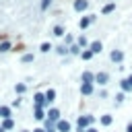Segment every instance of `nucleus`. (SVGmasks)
<instances>
[{
	"mask_svg": "<svg viewBox=\"0 0 132 132\" xmlns=\"http://www.w3.org/2000/svg\"><path fill=\"white\" fill-rule=\"evenodd\" d=\"M33 105H35V107H45V105H47V101H45V93H35V97H33Z\"/></svg>",
	"mask_w": 132,
	"mask_h": 132,
	"instance_id": "f03ea898",
	"label": "nucleus"
},
{
	"mask_svg": "<svg viewBox=\"0 0 132 132\" xmlns=\"http://www.w3.org/2000/svg\"><path fill=\"white\" fill-rule=\"evenodd\" d=\"M109 58H111L113 64H122V62H124V52H122V50H113V52L109 54Z\"/></svg>",
	"mask_w": 132,
	"mask_h": 132,
	"instance_id": "7ed1b4c3",
	"label": "nucleus"
},
{
	"mask_svg": "<svg viewBox=\"0 0 132 132\" xmlns=\"http://www.w3.org/2000/svg\"><path fill=\"white\" fill-rule=\"evenodd\" d=\"M52 35H56V37H62V35H64V27H62V25H56V27L52 29Z\"/></svg>",
	"mask_w": 132,
	"mask_h": 132,
	"instance_id": "f3484780",
	"label": "nucleus"
},
{
	"mask_svg": "<svg viewBox=\"0 0 132 132\" xmlns=\"http://www.w3.org/2000/svg\"><path fill=\"white\" fill-rule=\"evenodd\" d=\"M128 80H130V85H132V74H130V76H128Z\"/></svg>",
	"mask_w": 132,
	"mask_h": 132,
	"instance_id": "473e14b6",
	"label": "nucleus"
},
{
	"mask_svg": "<svg viewBox=\"0 0 132 132\" xmlns=\"http://www.w3.org/2000/svg\"><path fill=\"white\" fill-rule=\"evenodd\" d=\"M113 8H116V6H113V2H109V4H105V6H103V14H107V12H111Z\"/></svg>",
	"mask_w": 132,
	"mask_h": 132,
	"instance_id": "5701e85b",
	"label": "nucleus"
},
{
	"mask_svg": "<svg viewBox=\"0 0 132 132\" xmlns=\"http://www.w3.org/2000/svg\"><path fill=\"white\" fill-rule=\"evenodd\" d=\"M95 82L101 85V87H105V85L109 82V74H107V72H97V74H95Z\"/></svg>",
	"mask_w": 132,
	"mask_h": 132,
	"instance_id": "20e7f679",
	"label": "nucleus"
},
{
	"mask_svg": "<svg viewBox=\"0 0 132 132\" xmlns=\"http://www.w3.org/2000/svg\"><path fill=\"white\" fill-rule=\"evenodd\" d=\"M126 132H132V122H130V124L126 126Z\"/></svg>",
	"mask_w": 132,
	"mask_h": 132,
	"instance_id": "c756f323",
	"label": "nucleus"
},
{
	"mask_svg": "<svg viewBox=\"0 0 132 132\" xmlns=\"http://www.w3.org/2000/svg\"><path fill=\"white\" fill-rule=\"evenodd\" d=\"M124 99H126V93H118L116 95V103H122Z\"/></svg>",
	"mask_w": 132,
	"mask_h": 132,
	"instance_id": "cd10ccee",
	"label": "nucleus"
},
{
	"mask_svg": "<svg viewBox=\"0 0 132 132\" xmlns=\"http://www.w3.org/2000/svg\"><path fill=\"white\" fill-rule=\"evenodd\" d=\"M87 132H99V130H97V128H93V126H91V128H87Z\"/></svg>",
	"mask_w": 132,
	"mask_h": 132,
	"instance_id": "2f4dec72",
	"label": "nucleus"
},
{
	"mask_svg": "<svg viewBox=\"0 0 132 132\" xmlns=\"http://www.w3.org/2000/svg\"><path fill=\"white\" fill-rule=\"evenodd\" d=\"M14 91H16V95H25L27 93V85L25 82H16L14 85Z\"/></svg>",
	"mask_w": 132,
	"mask_h": 132,
	"instance_id": "4468645a",
	"label": "nucleus"
},
{
	"mask_svg": "<svg viewBox=\"0 0 132 132\" xmlns=\"http://www.w3.org/2000/svg\"><path fill=\"white\" fill-rule=\"evenodd\" d=\"M64 41H66V45L70 47V45L74 43V37H72V35H64Z\"/></svg>",
	"mask_w": 132,
	"mask_h": 132,
	"instance_id": "a878e982",
	"label": "nucleus"
},
{
	"mask_svg": "<svg viewBox=\"0 0 132 132\" xmlns=\"http://www.w3.org/2000/svg\"><path fill=\"white\" fill-rule=\"evenodd\" d=\"M56 130H58V132H70V130H72V124H70L68 120H60V122L56 124Z\"/></svg>",
	"mask_w": 132,
	"mask_h": 132,
	"instance_id": "423d86ee",
	"label": "nucleus"
},
{
	"mask_svg": "<svg viewBox=\"0 0 132 132\" xmlns=\"http://www.w3.org/2000/svg\"><path fill=\"white\" fill-rule=\"evenodd\" d=\"M47 120H52V122L58 124V122L62 120V118H60V109H58V107H50V109H47Z\"/></svg>",
	"mask_w": 132,
	"mask_h": 132,
	"instance_id": "39448f33",
	"label": "nucleus"
},
{
	"mask_svg": "<svg viewBox=\"0 0 132 132\" xmlns=\"http://www.w3.org/2000/svg\"><path fill=\"white\" fill-rule=\"evenodd\" d=\"M93 23H95V16H93V14H91V16H82V19H80V29H87V27L93 25Z\"/></svg>",
	"mask_w": 132,
	"mask_h": 132,
	"instance_id": "1a4fd4ad",
	"label": "nucleus"
},
{
	"mask_svg": "<svg viewBox=\"0 0 132 132\" xmlns=\"http://www.w3.org/2000/svg\"><path fill=\"white\" fill-rule=\"evenodd\" d=\"M52 132H58V130H52Z\"/></svg>",
	"mask_w": 132,
	"mask_h": 132,
	"instance_id": "c9c22d12",
	"label": "nucleus"
},
{
	"mask_svg": "<svg viewBox=\"0 0 132 132\" xmlns=\"http://www.w3.org/2000/svg\"><path fill=\"white\" fill-rule=\"evenodd\" d=\"M39 50H41V52H43V54H45V52H50V50H52V45H50V43H47V41H43V43H41V45H39Z\"/></svg>",
	"mask_w": 132,
	"mask_h": 132,
	"instance_id": "b1692460",
	"label": "nucleus"
},
{
	"mask_svg": "<svg viewBox=\"0 0 132 132\" xmlns=\"http://www.w3.org/2000/svg\"><path fill=\"white\" fill-rule=\"evenodd\" d=\"M111 122H113V118H111L109 113H105V116H101V124H103V126H109Z\"/></svg>",
	"mask_w": 132,
	"mask_h": 132,
	"instance_id": "aec40b11",
	"label": "nucleus"
},
{
	"mask_svg": "<svg viewBox=\"0 0 132 132\" xmlns=\"http://www.w3.org/2000/svg\"><path fill=\"white\" fill-rule=\"evenodd\" d=\"M0 132H6V130H4V128H2V126H0Z\"/></svg>",
	"mask_w": 132,
	"mask_h": 132,
	"instance_id": "72a5a7b5",
	"label": "nucleus"
},
{
	"mask_svg": "<svg viewBox=\"0 0 132 132\" xmlns=\"http://www.w3.org/2000/svg\"><path fill=\"white\" fill-rule=\"evenodd\" d=\"M93 56H95V54H93L91 50H85V52H80V58H82V60H91Z\"/></svg>",
	"mask_w": 132,
	"mask_h": 132,
	"instance_id": "412c9836",
	"label": "nucleus"
},
{
	"mask_svg": "<svg viewBox=\"0 0 132 132\" xmlns=\"http://www.w3.org/2000/svg\"><path fill=\"white\" fill-rule=\"evenodd\" d=\"M23 132H33V130H23Z\"/></svg>",
	"mask_w": 132,
	"mask_h": 132,
	"instance_id": "f704fd0d",
	"label": "nucleus"
},
{
	"mask_svg": "<svg viewBox=\"0 0 132 132\" xmlns=\"http://www.w3.org/2000/svg\"><path fill=\"white\" fill-rule=\"evenodd\" d=\"M2 128L8 132V130H12L14 128V122H12V118H8V120H2Z\"/></svg>",
	"mask_w": 132,
	"mask_h": 132,
	"instance_id": "dca6fc26",
	"label": "nucleus"
},
{
	"mask_svg": "<svg viewBox=\"0 0 132 132\" xmlns=\"http://www.w3.org/2000/svg\"><path fill=\"white\" fill-rule=\"evenodd\" d=\"M56 52H58L60 56H66V54H70V50H68V45H58V47H56Z\"/></svg>",
	"mask_w": 132,
	"mask_h": 132,
	"instance_id": "6ab92c4d",
	"label": "nucleus"
},
{
	"mask_svg": "<svg viewBox=\"0 0 132 132\" xmlns=\"http://www.w3.org/2000/svg\"><path fill=\"white\" fill-rule=\"evenodd\" d=\"M120 89H122V93H130V91H132V85H130V80H128V78H122V82H120Z\"/></svg>",
	"mask_w": 132,
	"mask_h": 132,
	"instance_id": "9b49d317",
	"label": "nucleus"
},
{
	"mask_svg": "<svg viewBox=\"0 0 132 132\" xmlns=\"http://www.w3.org/2000/svg\"><path fill=\"white\" fill-rule=\"evenodd\" d=\"M68 50H70V54H72V56H78V54H80V45H78V43H72Z\"/></svg>",
	"mask_w": 132,
	"mask_h": 132,
	"instance_id": "a211bd4d",
	"label": "nucleus"
},
{
	"mask_svg": "<svg viewBox=\"0 0 132 132\" xmlns=\"http://www.w3.org/2000/svg\"><path fill=\"white\" fill-rule=\"evenodd\" d=\"M80 93H82L85 97H91V95L95 93V85H93V82H80Z\"/></svg>",
	"mask_w": 132,
	"mask_h": 132,
	"instance_id": "f257e3e1",
	"label": "nucleus"
},
{
	"mask_svg": "<svg viewBox=\"0 0 132 132\" xmlns=\"http://www.w3.org/2000/svg\"><path fill=\"white\" fill-rule=\"evenodd\" d=\"M50 4H52V0H41L39 8H41V10H47V8H50Z\"/></svg>",
	"mask_w": 132,
	"mask_h": 132,
	"instance_id": "393cba45",
	"label": "nucleus"
},
{
	"mask_svg": "<svg viewBox=\"0 0 132 132\" xmlns=\"http://www.w3.org/2000/svg\"><path fill=\"white\" fill-rule=\"evenodd\" d=\"M76 43H78L80 47H85V45H87V37H85V35H80V37L76 39Z\"/></svg>",
	"mask_w": 132,
	"mask_h": 132,
	"instance_id": "bb28decb",
	"label": "nucleus"
},
{
	"mask_svg": "<svg viewBox=\"0 0 132 132\" xmlns=\"http://www.w3.org/2000/svg\"><path fill=\"white\" fill-rule=\"evenodd\" d=\"M8 50H10V41H2L0 43V54H6Z\"/></svg>",
	"mask_w": 132,
	"mask_h": 132,
	"instance_id": "4be33fe9",
	"label": "nucleus"
},
{
	"mask_svg": "<svg viewBox=\"0 0 132 132\" xmlns=\"http://www.w3.org/2000/svg\"><path fill=\"white\" fill-rule=\"evenodd\" d=\"M33 118H35L37 122H43V120L47 118V111H45L43 107H35V111H33Z\"/></svg>",
	"mask_w": 132,
	"mask_h": 132,
	"instance_id": "0eeeda50",
	"label": "nucleus"
},
{
	"mask_svg": "<svg viewBox=\"0 0 132 132\" xmlns=\"http://www.w3.org/2000/svg\"><path fill=\"white\" fill-rule=\"evenodd\" d=\"M89 50H91L93 54H99V52L103 50V43H101V41H91V45H89Z\"/></svg>",
	"mask_w": 132,
	"mask_h": 132,
	"instance_id": "9d476101",
	"label": "nucleus"
},
{
	"mask_svg": "<svg viewBox=\"0 0 132 132\" xmlns=\"http://www.w3.org/2000/svg\"><path fill=\"white\" fill-rule=\"evenodd\" d=\"M33 132H47V130H43V128H41V126H39V128H35V130H33Z\"/></svg>",
	"mask_w": 132,
	"mask_h": 132,
	"instance_id": "7c9ffc66",
	"label": "nucleus"
},
{
	"mask_svg": "<svg viewBox=\"0 0 132 132\" xmlns=\"http://www.w3.org/2000/svg\"><path fill=\"white\" fill-rule=\"evenodd\" d=\"M10 113H12V111H10V107L0 105V118H2V120H8V118H10Z\"/></svg>",
	"mask_w": 132,
	"mask_h": 132,
	"instance_id": "ddd939ff",
	"label": "nucleus"
},
{
	"mask_svg": "<svg viewBox=\"0 0 132 132\" xmlns=\"http://www.w3.org/2000/svg\"><path fill=\"white\" fill-rule=\"evenodd\" d=\"M54 99H56V91H54V89H47V91H45V101H47V105L54 103Z\"/></svg>",
	"mask_w": 132,
	"mask_h": 132,
	"instance_id": "2eb2a0df",
	"label": "nucleus"
},
{
	"mask_svg": "<svg viewBox=\"0 0 132 132\" xmlns=\"http://www.w3.org/2000/svg\"><path fill=\"white\" fill-rule=\"evenodd\" d=\"M89 8V0H74V10L76 12H85Z\"/></svg>",
	"mask_w": 132,
	"mask_h": 132,
	"instance_id": "6e6552de",
	"label": "nucleus"
},
{
	"mask_svg": "<svg viewBox=\"0 0 132 132\" xmlns=\"http://www.w3.org/2000/svg\"><path fill=\"white\" fill-rule=\"evenodd\" d=\"M23 62H33V54H25L23 56Z\"/></svg>",
	"mask_w": 132,
	"mask_h": 132,
	"instance_id": "c85d7f7f",
	"label": "nucleus"
},
{
	"mask_svg": "<svg viewBox=\"0 0 132 132\" xmlns=\"http://www.w3.org/2000/svg\"><path fill=\"white\" fill-rule=\"evenodd\" d=\"M80 80H82V82H95V74L87 70V72H82V76H80Z\"/></svg>",
	"mask_w": 132,
	"mask_h": 132,
	"instance_id": "f8f14e48",
	"label": "nucleus"
}]
</instances>
